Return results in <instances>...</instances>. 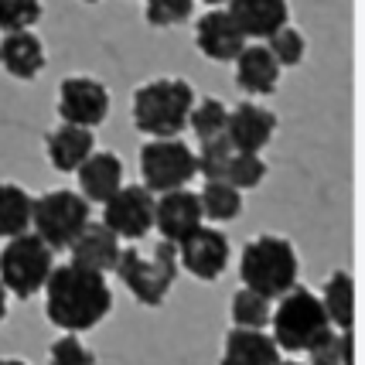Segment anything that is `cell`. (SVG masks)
I'll return each mask as SVG.
<instances>
[{
  "mask_svg": "<svg viewBox=\"0 0 365 365\" xmlns=\"http://www.w3.org/2000/svg\"><path fill=\"white\" fill-rule=\"evenodd\" d=\"M58 116L65 123L96 130L110 116V89L93 76H68L58 86Z\"/></svg>",
  "mask_w": 365,
  "mask_h": 365,
  "instance_id": "10",
  "label": "cell"
},
{
  "mask_svg": "<svg viewBox=\"0 0 365 365\" xmlns=\"http://www.w3.org/2000/svg\"><path fill=\"white\" fill-rule=\"evenodd\" d=\"M239 277L263 297H280L287 287L297 284V253L284 236H256L239 256Z\"/></svg>",
  "mask_w": 365,
  "mask_h": 365,
  "instance_id": "4",
  "label": "cell"
},
{
  "mask_svg": "<svg viewBox=\"0 0 365 365\" xmlns=\"http://www.w3.org/2000/svg\"><path fill=\"white\" fill-rule=\"evenodd\" d=\"M205 4H212V7H219V4H225V0H205Z\"/></svg>",
  "mask_w": 365,
  "mask_h": 365,
  "instance_id": "37",
  "label": "cell"
},
{
  "mask_svg": "<svg viewBox=\"0 0 365 365\" xmlns=\"http://www.w3.org/2000/svg\"><path fill=\"white\" fill-rule=\"evenodd\" d=\"M0 365H28L24 359H0Z\"/></svg>",
  "mask_w": 365,
  "mask_h": 365,
  "instance_id": "35",
  "label": "cell"
},
{
  "mask_svg": "<svg viewBox=\"0 0 365 365\" xmlns=\"http://www.w3.org/2000/svg\"><path fill=\"white\" fill-rule=\"evenodd\" d=\"M277 365H307V362H297V359H287L284 362V359H277Z\"/></svg>",
  "mask_w": 365,
  "mask_h": 365,
  "instance_id": "36",
  "label": "cell"
},
{
  "mask_svg": "<svg viewBox=\"0 0 365 365\" xmlns=\"http://www.w3.org/2000/svg\"><path fill=\"white\" fill-rule=\"evenodd\" d=\"M304 351H307V365H355L351 362V328L338 334L328 324Z\"/></svg>",
  "mask_w": 365,
  "mask_h": 365,
  "instance_id": "25",
  "label": "cell"
},
{
  "mask_svg": "<svg viewBox=\"0 0 365 365\" xmlns=\"http://www.w3.org/2000/svg\"><path fill=\"white\" fill-rule=\"evenodd\" d=\"M229 158H232V143L222 137H208V140H202V150L195 154V168H198V175L208 178H222L225 175V164H229Z\"/></svg>",
  "mask_w": 365,
  "mask_h": 365,
  "instance_id": "30",
  "label": "cell"
},
{
  "mask_svg": "<svg viewBox=\"0 0 365 365\" xmlns=\"http://www.w3.org/2000/svg\"><path fill=\"white\" fill-rule=\"evenodd\" d=\"M34 198L21 185H0V239L28 232Z\"/></svg>",
  "mask_w": 365,
  "mask_h": 365,
  "instance_id": "24",
  "label": "cell"
},
{
  "mask_svg": "<svg viewBox=\"0 0 365 365\" xmlns=\"http://www.w3.org/2000/svg\"><path fill=\"white\" fill-rule=\"evenodd\" d=\"M273 341L287 351H304L331 321L324 314V304L314 290L294 284L280 294L277 307H270Z\"/></svg>",
  "mask_w": 365,
  "mask_h": 365,
  "instance_id": "5",
  "label": "cell"
},
{
  "mask_svg": "<svg viewBox=\"0 0 365 365\" xmlns=\"http://www.w3.org/2000/svg\"><path fill=\"white\" fill-rule=\"evenodd\" d=\"M280 345L263 328H232L222 341L219 365H277Z\"/></svg>",
  "mask_w": 365,
  "mask_h": 365,
  "instance_id": "20",
  "label": "cell"
},
{
  "mask_svg": "<svg viewBox=\"0 0 365 365\" xmlns=\"http://www.w3.org/2000/svg\"><path fill=\"white\" fill-rule=\"evenodd\" d=\"M89 222V202L79 191H48L41 198H34L31 205V225L34 232L45 239L51 250H65L72 239L82 232V225Z\"/></svg>",
  "mask_w": 365,
  "mask_h": 365,
  "instance_id": "7",
  "label": "cell"
},
{
  "mask_svg": "<svg viewBox=\"0 0 365 365\" xmlns=\"http://www.w3.org/2000/svg\"><path fill=\"white\" fill-rule=\"evenodd\" d=\"M229 14L239 31L253 41H267L273 31L290 24V4L287 0H225Z\"/></svg>",
  "mask_w": 365,
  "mask_h": 365,
  "instance_id": "15",
  "label": "cell"
},
{
  "mask_svg": "<svg viewBox=\"0 0 365 365\" xmlns=\"http://www.w3.org/2000/svg\"><path fill=\"white\" fill-rule=\"evenodd\" d=\"M51 365H96V359L79 341V334L65 331L58 341H51Z\"/></svg>",
  "mask_w": 365,
  "mask_h": 365,
  "instance_id": "33",
  "label": "cell"
},
{
  "mask_svg": "<svg viewBox=\"0 0 365 365\" xmlns=\"http://www.w3.org/2000/svg\"><path fill=\"white\" fill-rule=\"evenodd\" d=\"M267 48H270V55L277 58L280 68H294V65L304 62V51H307V41H304V34L297 28H290L284 24L280 31H273L267 38Z\"/></svg>",
  "mask_w": 365,
  "mask_h": 365,
  "instance_id": "29",
  "label": "cell"
},
{
  "mask_svg": "<svg viewBox=\"0 0 365 365\" xmlns=\"http://www.w3.org/2000/svg\"><path fill=\"white\" fill-rule=\"evenodd\" d=\"M198 225H202V202H198L195 191L171 188L160 191V198H154V229L164 239L178 242Z\"/></svg>",
  "mask_w": 365,
  "mask_h": 365,
  "instance_id": "13",
  "label": "cell"
},
{
  "mask_svg": "<svg viewBox=\"0 0 365 365\" xmlns=\"http://www.w3.org/2000/svg\"><path fill=\"white\" fill-rule=\"evenodd\" d=\"M4 314H7V290L0 284V321H4Z\"/></svg>",
  "mask_w": 365,
  "mask_h": 365,
  "instance_id": "34",
  "label": "cell"
},
{
  "mask_svg": "<svg viewBox=\"0 0 365 365\" xmlns=\"http://www.w3.org/2000/svg\"><path fill=\"white\" fill-rule=\"evenodd\" d=\"M51 267H55V250L38 232L11 236V242L0 250V284L17 301L38 294L45 287Z\"/></svg>",
  "mask_w": 365,
  "mask_h": 365,
  "instance_id": "6",
  "label": "cell"
},
{
  "mask_svg": "<svg viewBox=\"0 0 365 365\" xmlns=\"http://www.w3.org/2000/svg\"><path fill=\"white\" fill-rule=\"evenodd\" d=\"M110 307L113 290L106 284V273L79 267L72 259L65 267H51L45 280V311L51 324L82 334L106 318Z\"/></svg>",
  "mask_w": 365,
  "mask_h": 365,
  "instance_id": "1",
  "label": "cell"
},
{
  "mask_svg": "<svg viewBox=\"0 0 365 365\" xmlns=\"http://www.w3.org/2000/svg\"><path fill=\"white\" fill-rule=\"evenodd\" d=\"M195 175H198L195 150L185 140H178V137H150L140 147V178L154 195L171 188H185Z\"/></svg>",
  "mask_w": 365,
  "mask_h": 365,
  "instance_id": "8",
  "label": "cell"
},
{
  "mask_svg": "<svg viewBox=\"0 0 365 365\" xmlns=\"http://www.w3.org/2000/svg\"><path fill=\"white\" fill-rule=\"evenodd\" d=\"M86 4H96V0H86Z\"/></svg>",
  "mask_w": 365,
  "mask_h": 365,
  "instance_id": "38",
  "label": "cell"
},
{
  "mask_svg": "<svg viewBox=\"0 0 365 365\" xmlns=\"http://www.w3.org/2000/svg\"><path fill=\"white\" fill-rule=\"evenodd\" d=\"M225 181L232 185V188H256L263 178H267V160L253 154V150H232V158L225 164Z\"/></svg>",
  "mask_w": 365,
  "mask_h": 365,
  "instance_id": "28",
  "label": "cell"
},
{
  "mask_svg": "<svg viewBox=\"0 0 365 365\" xmlns=\"http://www.w3.org/2000/svg\"><path fill=\"white\" fill-rule=\"evenodd\" d=\"M232 321L236 328H263L270 324V297L256 294L250 287H242L232 294Z\"/></svg>",
  "mask_w": 365,
  "mask_h": 365,
  "instance_id": "27",
  "label": "cell"
},
{
  "mask_svg": "<svg viewBox=\"0 0 365 365\" xmlns=\"http://www.w3.org/2000/svg\"><path fill=\"white\" fill-rule=\"evenodd\" d=\"M113 270L120 273V280L130 287V294L137 301L158 307L178 280V250L171 239L154 242L150 250L127 246V250H120Z\"/></svg>",
  "mask_w": 365,
  "mask_h": 365,
  "instance_id": "3",
  "label": "cell"
},
{
  "mask_svg": "<svg viewBox=\"0 0 365 365\" xmlns=\"http://www.w3.org/2000/svg\"><path fill=\"white\" fill-rule=\"evenodd\" d=\"M48 160L55 171H76L82 160L96 150V137L89 127H79V123H58V127L48 133L45 140Z\"/></svg>",
  "mask_w": 365,
  "mask_h": 365,
  "instance_id": "21",
  "label": "cell"
},
{
  "mask_svg": "<svg viewBox=\"0 0 365 365\" xmlns=\"http://www.w3.org/2000/svg\"><path fill=\"white\" fill-rule=\"evenodd\" d=\"M246 41H250V38L239 31V24L232 21V14L222 11V7H212V11L202 14L198 24H195V45H198V51H202L205 58H212V62H232Z\"/></svg>",
  "mask_w": 365,
  "mask_h": 365,
  "instance_id": "12",
  "label": "cell"
},
{
  "mask_svg": "<svg viewBox=\"0 0 365 365\" xmlns=\"http://www.w3.org/2000/svg\"><path fill=\"white\" fill-rule=\"evenodd\" d=\"M321 304H324V314L331 324H338L341 331L351 328V321H355V280H351V273L334 270L324 290H321Z\"/></svg>",
  "mask_w": 365,
  "mask_h": 365,
  "instance_id": "22",
  "label": "cell"
},
{
  "mask_svg": "<svg viewBox=\"0 0 365 365\" xmlns=\"http://www.w3.org/2000/svg\"><path fill=\"white\" fill-rule=\"evenodd\" d=\"M175 250L181 256V267L198 280H219L222 270L229 267V239L212 225L191 229L188 236L175 242Z\"/></svg>",
  "mask_w": 365,
  "mask_h": 365,
  "instance_id": "11",
  "label": "cell"
},
{
  "mask_svg": "<svg viewBox=\"0 0 365 365\" xmlns=\"http://www.w3.org/2000/svg\"><path fill=\"white\" fill-rule=\"evenodd\" d=\"M195 11V0H143V17L154 28H171L188 21Z\"/></svg>",
  "mask_w": 365,
  "mask_h": 365,
  "instance_id": "32",
  "label": "cell"
},
{
  "mask_svg": "<svg viewBox=\"0 0 365 365\" xmlns=\"http://www.w3.org/2000/svg\"><path fill=\"white\" fill-rule=\"evenodd\" d=\"M277 133V116L267 106L256 103H239L236 110H229L225 120V140L232 143V150H253L259 154Z\"/></svg>",
  "mask_w": 365,
  "mask_h": 365,
  "instance_id": "14",
  "label": "cell"
},
{
  "mask_svg": "<svg viewBox=\"0 0 365 365\" xmlns=\"http://www.w3.org/2000/svg\"><path fill=\"white\" fill-rule=\"evenodd\" d=\"M79 195L93 205V202H106L113 191L123 185V160L116 158L113 150H93L89 158L82 160L79 168Z\"/></svg>",
  "mask_w": 365,
  "mask_h": 365,
  "instance_id": "19",
  "label": "cell"
},
{
  "mask_svg": "<svg viewBox=\"0 0 365 365\" xmlns=\"http://www.w3.org/2000/svg\"><path fill=\"white\" fill-rule=\"evenodd\" d=\"M191 106L195 89L185 79H150L133 93V127L147 137H178Z\"/></svg>",
  "mask_w": 365,
  "mask_h": 365,
  "instance_id": "2",
  "label": "cell"
},
{
  "mask_svg": "<svg viewBox=\"0 0 365 365\" xmlns=\"http://www.w3.org/2000/svg\"><path fill=\"white\" fill-rule=\"evenodd\" d=\"M41 21V0H0V31H24Z\"/></svg>",
  "mask_w": 365,
  "mask_h": 365,
  "instance_id": "31",
  "label": "cell"
},
{
  "mask_svg": "<svg viewBox=\"0 0 365 365\" xmlns=\"http://www.w3.org/2000/svg\"><path fill=\"white\" fill-rule=\"evenodd\" d=\"M198 202H202V215L205 219H212V222H232L242 212V191L232 188L225 178H208L202 195H198Z\"/></svg>",
  "mask_w": 365,
  "mask_h": 365,
  "instance_id": "23",
  "label": "cell"
},
{
  "mask_svg": "<svg viewBox=\"0 0 365 365\" xmlns=\"http://www.w3.org/2000/svg\"><path fill=\"white\" fill-rule=\"evenodd\" d=\"M225 120H229V106L222 99L208 96V99H195V106L188 113V127L195 130L198 140H208V137H222L225 133Z\"/></svg>",
  "mask_w": 365,
  "mask_h": 365,
  "instance_id": "26",
  "label": "cell"
},
{
  "mask_svg": "<svg viewBox=\"0 0 365 365\" xmlns=\"http://www.w3.org/2000/svg\"><path fill=\"white\" fill-rule=\"evenodd\" d=\"M65 250H72V263L89 267V270L106 273L116 267V256H120V236L106 229L103 222H86L82 232Z\"/></svg>",
  "mask_w": 365,
  "mask_h": 365,
  "instance_id": "18",
  "label": "cell"
},
{
  "mask_svg": "<svg viewBox=\"0 0 365 365\" xmlns=\"http://www.w3.org/2000/svg\"><path fill=\"white\" fill-rule=\"evenodd\" d=\"M103 205V225L120 239H143L154 229V191L147 185H120Z\"/></svg>",
  "mask_w": 365,
  "mask_h": 365,
  "instance_id": "9",
  "label": "cell"
},
{
  "mask_svg": "<svg viewBox=\"0 0 365 365\" xmlns=\"http://www.w3.org/2000/svg\"><path fill=\"white\" fill-rule=\"evenodd\" d=\"M236 82L242 93L250 96H270L277 93V86H280V65H277V58L270 55V48L267 45H242V51H239L236 58Z\"/></svg>",
  "mask_w": 365,
  "mask_h": 365,
  "instance_id": "17",
  "label": "cell"
},
{
  "mask_svg": "<svg viewBox=\"0 0 365 365\" xmlns=\"http://www.w3.org/2000/svg\"><path fill=\"white\" fill-rule=\"evenodd\" d=\"M48 55H45V45L41 38L24 28V31H4L0 38V68L14 79H34L41 68H45Z\"/></svg>",
  "mask_w": 365,
  "mask_h": 365,
  "instance_id": "16",
  "label": "cell"
}]
</instances>
